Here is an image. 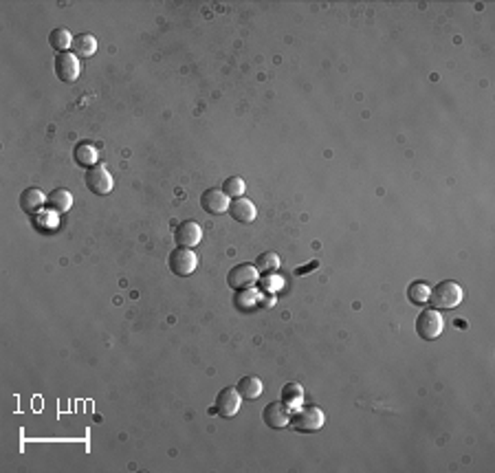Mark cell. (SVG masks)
<instances>
[{
	"label": "cell",
	"mask_w": 495,
	"mask_h": 473,
	"mask_svg": "<svg viewBox=\"0 0 495 473\" xmlns=\"http://www.w3.org/2000/svg\"><path fill=\"white\" fill-rule=\"evenodd\" d=\"M464 297V291L462 286L454 280H443L441 284H436L431 289V295H429V304L431 308L436 310H454L460 306Z\"/></svg>",
	"instance_id": "6da1fadb"
},
{
	"label": "cell",
	"mask_w": 495,
	"mask_h": 473,
	"mask_svg": "<svg viewBox=\"0 0 495 473\" xmlns=\"http://www.w3.org/2000/svg\"><path fill=\"white\" fill-rule=\"evenodd\" d=\"M326 423V414L324 410H319L315 405H306L297 412H293V416H290V425H293L295 432L300 434H313V432H319V429L324 427Z\"/></svg>",
	"instance_id": "7a4b0ae2"
},
{
	"label": "cell",
	"mask_w": 495,
	"mask_h": 473,
	"mask_svg": "<svg viewBox=\"0 0 495 473\" xmlns=\"http://www.w3.org/2000/svg\"><path fill=\"white\" fill-rule=\"evenodd\" d=\"M443 328H445V320H443L441 310L425 308V310L418 313V317H416V333H418L420 339L436 341L443 335Z\"/></svg>",
	"instance_id": "3957f363"
},
{
	"label": "cell",
	"mask_w": 495,
	"mask_h": 473,
	"mask_svg": "<svg viewBox=\"0 0 495 473\" xmlns=\"http://www.w3.org/2000/svg\"><path fill=\"white\" fill-rule=\"evenodd\" d=\"M170 271L174 276H179V278H187V276H192L196 266H198V255L192 251V249H187V247H179V249H174L170 253Z\"/></svg>",
	"instance_id": "277c9868"
},
{
	"label": "cell",
	"mask_w": 495,
	"mask_h": 473,
	"mask_svg": "<svg viewBox=\"0 0 495 473\" xmlns=\"http://www.w3.org/2000/svg\"><path fill=\"white\" fill-rule=\"evenodd\" d=\"M55 75L60 77L66 84L77 82L80 73H82V64H80V57L73 55V53H57L55 55Z\"/></svg>",
	"instance_id": "5b68a950"
},
{
	"label": "cell",
	"mask_w": 495,
	"mask_h": 473,
	"mask_svg": "<svg viewBox=\"0 0 495 473\" xmlns=\"http://www.w3.org/2000/svg\"><path fill=\"white\" fill-rule=\"evenodd\" d=\"M256 282H258V269H256V264H249V262L236 264L227 273V284L234 291H244V289H249V286H253Z\"/></svg>",
	"instance_id": "8992f818"
},
{
	"label": "cell",
	"mask_w": 495,
	"mask_h": 473,
	"mask_svg": "<svg viewBox=\"0 0 495 473\" xmlns=\"http://www.w3.org/2000/svg\"><path fill=\"white\" fill-rule=\"evenodd\" d=\"M112 177H110V172L108 167L104 165H95L91 170H86V188H89L93 194L97 196H106L112 192Z\"/></svg>",
	"instance_id": "52a82bcc"
},
{
	"label": "cell",
	"mask_w": 495,
	"mask_h": 473,
	"mask_svg": "<svg viewBox=\"0 0 495 473\" xmlns=\"http://www.w3.org/2000/svg\"><path fill=\"white\" fill-rule=\"evenodd\" d=\"M290 416H293V412L290 407L284 403V400H275V403H269L262 412V421L267 423V427L271 429H284L290 425Z\"/></svg>",
	"instance_id": "ba28073f"
},
{
	"label": "cell",
	"mask_w": 495,
	"mask_h": 473,
	"mask_svg": "<svg viewBox=\"0 0 495 473\" xmlns=\"http://www.w3.org/2000/svg\"><path fill=\"white\" fill-rule=\"evenodd\" d=\"M240 403H242V396L236 388H225L218 392L216 396V414L223 419H234L238 410H240Z\"/></svg>",
	"instance_id": "9c48e42d"
},
{
	"label": "cell",
	"mask_w": 495,
	"mask_h": 473,
	"mask_svg": "<svg viewBox=\"0 0 495 473\" xmlns=\"http://www.w3.org/2000/svg\"><path fill=\"white\" fill-rule=\"evenodd\" d=\"M229 205H231V198L223 190L209 188L200 196V207L207 213H212V216H221V213L229 211Z\"/></svg>",
	"instance_id": "30bf717a"
},
{
	"label": "cell",
	"mask_w": 495,
	"mask_h": 473,
	"mask_svg": "<svg viewBox=\"0 0 495 473\" xmlns=\"http://www.w3.org/2000/svg\"><path fill=\"white\" fill-rule=\"evenodd\" d=\"M174 240H177L179 247L192 249V247H196L198 242L202 240V229H200V225L196 220H183L177 227V232H174Z\"/></svg>",
	"instance_id": "8fae6325"
},
{
	"label": "cell",
	"mask_w": 495,
	"mask_h": 473,
	"mask_svg": "<svg viewBox=\"0 0 495 473\" xmlns=\"http://www.w3.org/2000/svg\"><path fill=\"white\" fill-rule=\"evenodd\" d=\"M229 213H231V218L238 220V223H242V225H251V223L258 218V209H256V205L251 203L249 198H244V196L231 200Z\"/></svg>",
	"instance_id": "7c38bea8"
},
{
	"label": "cell",
	"mask_w": 495,
	"mask_h": 473,
	"mask_svg": "<svg viewBox=\"0 0 495 473\" xmlns=\"http://www.w3.org/2000/svg\"><path fill=\"white\" fill-rule=\"evenodd\" d=\"M45 205H47V196L42 194V190H38V188L22 190V194H20V209L24 213H38Z\"/></svg>",
	"instance_id": "4fadbf2b"
},
{
	"label": "cell",
	"mask_w": 495,
	"mask_h": 473,
	"mask_svg": "<svg viewBox=\"0 0 495 473\" xmlns=\"http://www.w3.org/2000/svg\"><path fill=\"white\" fill-rule=\"evenodd\" d=\"M73 156H75V163L80 167H86V170H91L97 165V148L93 146V143H77L75 150H73Z\"/></svg>",
	"instance_id": "5bb4252c"
},
{
	"label": "cell",
	"mask_w": 495,
	"mask_h": 473,
	"mask_svg": "<svg viewBox=\"0 0 495 473\" xmlns=\"http://www.w3.org/2000/svg\"><path fill=\"white\" fill-rule=\"evenodd\" d=\"M236 390L240 392L242 398L256 400V398H260L262 390H265V385H262V381H260L258 377L249 375V377H242V379L238 381V388H236Z\"/></svg>",
	"instance_id": "9a60e30c"
},
{
	"label": "cell",
	"mask_w": 495,
	"mask_h": 473,
	"mask_svg": "<svg viewBox=\"0 0 495 473\" xmlns=\"http://www.w3.org/2000/svg\"><path fill=\"white\" fill-rule=\"evenodd\" d=\"M73 51L77 57H91L97 53V38L91 33H80L73 40Z\"/></svg>",
	"instance_id": "2e32d148"
},
{
	"label": "cell",
	"mask_w": 495,
	"mask_h": 473,
	"mask_svg": "<svg viewBox=\"0 0 495 473\" xmlns=\"http://www.w3.org/2000/svg\"><path fill=\"white\" fill-rule=\"evenodd\" d=\"M47 205H49L53 211H57V213H64V211H68V209H71V205H73V196H71V192H68V190H64V188H57V190H53V192L49 194V198H47Z\"/></svg>",
	"instance_id": "e0dca14e"
},
{
	"label": "cell",
	"mask_w": 495,
	"mask_h": 473,
	"mask_svg": "<svg viewBox=\"0 0 495 473\" xmlns=\"http://www.w3.org/2000/svg\"><path fill=\"white\" fill-rule=\"evenodd\" d=\"M73 40H75V38L71 36L68 29L60 27V29H53V31H51V36H49V45H51L57 53H66V51L73 47Z\"/></svg>",
	"instance_id": "ac0fdd59"
},
{
	"label": "cell",
	"mask_w": 495,
	"mask_h": 473,
	"mask_svg": "<svg viewBox=\"0 0 495 473\" xmlns=\"http://www.w3.org/2000/svg\"><path fill=\"white\" fill-rule=\"evenodd\" d=\"M429 295H431V286L427 282H412L410 289H407V297H410V302L416 306H425L429 302Z\"/></svg>",
	"instance_id": "d6986e66"
},
{
	"label": "cell",
	"mask_w": 495,
	"mask_h": 473,
	"mask_svg": "<svg viewBox=\"0 0 495 473\" xmlns=\"http://www.w3.org/2000/svg\"><path fill=\"white\" fill-rule=\"evenodd\" d=\"M256 269H258V273H267V276L275 273V271L280 269V255L273 253V251H267V253L258 255Z\"/></svg>",
	"instance_id": "ffe728a7"
},
{
	"label": "cell",
	"mask_w": 495,
	"mask_h": 473,
	"mask_svg": "<svg viewBox=\"0 0 495 473\" xmlns=\"http://www.w3.org/2000/svg\"><path fill=\"white\" fill-rule=\"evenodd\" d=\"M302 398H304V388L300 383H286L282 388V400L288 407H293L295 403H302Z\"/></svg>",
	"instance_id": "44dd1931"
},
{
	"label": "cell",
	"mask_w": 495,
	"mask_h": 473,
	"mask_svg": "<svg viewBox=\"0 0 495 473\" xmlns=\"http://www.w3.org/2000/svg\"><path fill=\"white\" fill-rule=\"evenodd\" d=\"M246 190V185L240 177H229L225 183H223V192L229 196V198H240Z\"/></svg>",
	"instance_id": "7402d4cb"
}]
</instances>
